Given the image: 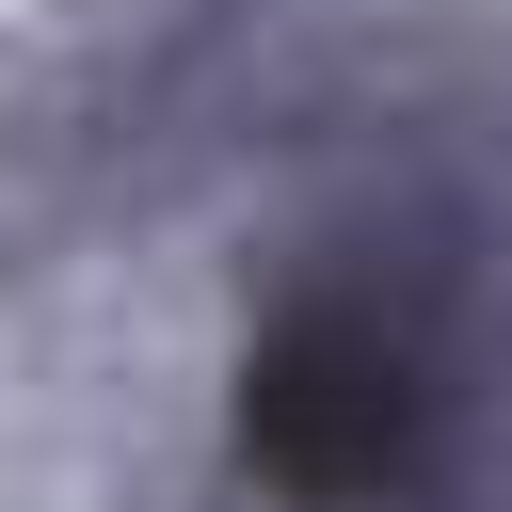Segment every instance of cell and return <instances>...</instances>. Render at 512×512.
I'll list each match as a JSON object with an SVG mask.
<instances>
[{
    "instance_id": "6da1fadb",
    "label": "cell",
    "mask_w": 512,
    "mask_h": 512,
    "mask_svg": "<svg viewBox=\"0 0 512 512\" xmlns=\"http://www.w3.org/2000/svg\"><path fill=\"white\" fill-rule=\"evenodd\" d=\"M240 448L288 496H352L416 448V320H384L368 288H320L272 320L256 384H240Z\"/></svg>"
}]
</instances>
